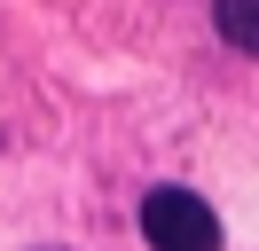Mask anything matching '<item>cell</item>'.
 I'll return each mask as SVG.
<instances>
[{
  "mask_svg": "<svg viewBox=\"0 0 259 251\" xmlns=\"http://www.w3.org/2000/svg\"><path fill=\"white\" fill-rule=\"evenodd\" d=\"M212 24H220V39H228V47L259 55V0H212Z\"/></svg>",
  "mask_w": 259,
  "mask_h": 251,
  "instance_id": "2",
  "label": "cell"
},
{
  "mask_svg": "<svg viewBox=\"0 0 259 251\" xmlns=\"http://www.w3.org/2000/svg\"><path fill=\"white\" fill-rule=\"evenodd\" d=\"M142 243L149 251H220V212H212L196 188H149Z\"/></svg>",
  "mask_w": 259,
  "mask_h": 251,
  "instance_id": "1",
  "label": "cell"
}]
</instances>
